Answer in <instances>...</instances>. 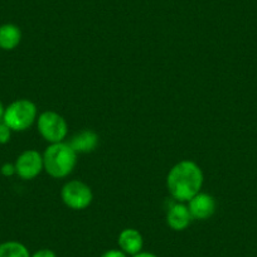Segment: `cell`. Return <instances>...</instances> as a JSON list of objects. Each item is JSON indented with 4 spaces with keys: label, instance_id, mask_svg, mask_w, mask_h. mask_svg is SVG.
Here are the masks:
<instances>
[{
    "label": "cell",
    "instance_id": "5",
    "mask_svg": "<svg viewBox=\"0 0 257 257\" xmlns=\"http://www.w3.org/2000/svg\"><path fill=\"white\" fill-rule=\"evenodd\" d=\"M62 201L68 208L82 211L90 207L93 199V193L86 183L81 180H71L66 183L61 192Z\"/></svg>",
    "mask_w": 257,
    "mask_h": 257
},
{
    "label": "cell",
    "instance_id": "3",
    "mask_svg": "<svg viewBox=\"0 0 257 257\" xmlns=\"http://www.w3.org/2000/svg\"><path fill=\"white\" fill-rule=\"evenodd\" d=\"M37 118V107L29 100H17L6 108L3 122L12 132H24Z\"/></svg>",
    "mask_w": 257,
    "mask_h": 257
},
{
    "label": "cell",
    "instance_id": "7",
    "mask_svg": "<svg viewBox=\"0 0 257 257\" xmlns=\"http://www.w3.org/2000/svg\"><path fill=\"white\" fill-rule=\"evenodd\" d=\"M188 209L193 218L204 221L211 218L216 212V201L209 194L199 192L188 202Z\"/></svg>",
    "mask_w": 257,
    "mask_h": 257
},
{
    "label": "cell",
    "instance_id": "8",
    "mask_svg": "<svg viewBox=\"0 0 257 257\" xmlns=\"http://www.w3.org/2000/svg\"><path fill=\"white\" fill-rule=\"evenodd\" d=\"M117 242L121 251L125 252L126 254H132V256L142 252L143 246H144L142 233L134 228H126L121 231V233L118 234Z\"/></svg>",
    "mask_w": 257,
    "mask_h": 257
},
{
    "label": "cell",
    "instance_id": "18",
    "mask_svg": "<svg viewBox=\"0 0 257 257\" xmlns=\"http://www.w3.org/2000/svg\"><path fill=\"white\" fill-rule=\"evenodd\" d=\"M4 112H6V108H4L3 103L0 102V122H2V120H3V117H4Z\"/></svg>",
    "mask_w": 257,
    "mask_h": 257
},
{
    "label": "cell",
    "instance_id": "16",
    "mask_svg": "<svg viewBox=\"0 0 257 257\" xmlns=\"http://www.w3.org/2000/svg\"><path fill=\"white\" fill-rule=\"evenodd\" d=\"M101 257H127V254L121 249H108Z\"/></svg>",
    "mask_w": 257,
    "mask_h": 257
},
{
    "label": "cell",
    "instance_id": "14",
    "mask_svg": "<svg viewBox=\"0 0 257 257\" xmlns=\"http://www.w3.org/2000/svg\"><path fill=\"white\" fill-rule=\"evenodd\" d=\"M14 173H17L16 165L11 164V163H7V164H4L2 167V174L6 175V177H12Z\"/></svg>",
    "mask_w": 257,
    "mask_h": 257
},
{
    "label": "cell",
    "instance_id": "11",
    "mask_svg": "<svg viewBox=\"0 0 257 257\" xmlns=\"http://www.w3.org/2000/svg\"><path fill=\"white\" fill-rule=\"evenodd\" d=\"M22 41V32L14 24L0 26V48L4 51H12L17 48Z\"/></svg>",
    "mask_w": 257,
    "mask_h": 257
},
{
    "label": "cell",
    "instance_id": "6",
    "mask_svg": "<svg viewBox=\"0 0 257 257\" xmlns=\"http://www.w3.org/2000/svg\"><path fill=\"white\" fill-rule=\"evenodd\" d=\"M42 169H44L43 155L39 154L37 150H27L17 159L16 170L22 179H34L41 174Z\"/></svg>",
    "mask_w": 257,
    "mask_h": 257
},
{
    "label": "cell",
    "instance_id": "9",
    "mask_svg": "<svg viewBox=\"0 0 257 257\" xmlns=\"http://www.w3.org/2000/svg\"><path fill=\"white\" fill-rule=\"evenodd\" d=\"M193 217L184 204H173L167 213V223L174 231H184L192 222Z\"/></svg>",
    "mask_w": 257,
    "mask_h": 257
},
{
    "label": "cell",
    "instance_id": "12",
    "mask_svg": "<svg viewBox=\"0 0 257 257\" xmlns=\"http://www.w3.org/2000/svg\"><path fill=\"white\" fill-rule=\"evenodd\" d=\"M0 257H31V253L21 242L8 241L0 244Z\"/></svg>",
    "mask_w": 257,
    "mask_h": 257
},
{
    "label": "cell",
    "instance_id": "15",
    "mask_svg": "<svg viewBox=\"0 0 257 257\" xmlns=\"http://www.w3.org/2000/svg\"><path fill=\"white\" fill-rule=\"evenodd\" d=\"M31 257H57V254L54 253L52 249L43 248V249H39V251L34 252Z\"/></svg>",
    "mask_w": 257,
    "mask_h": 257
},
{
    "label": "cell",
    "instance_id": "4",
    "mask_svg": "<svg viewBox=\"0 0 257 257\" xmlns=\"http://www.w3.org/2000/svg\"><path fill=\"white\" fill-rule=\"evenodd\" d=\"M38 130L44 140L51 144L62 143L68 133V125L62 115L54 111H44L38 117Z\"/></svg>",
    "mask_w": 257,
    "mask_h": 257
},
{
    "label": "cell",
    "instance_id": "10",
    "mask_svg": "<svg viewBox=\"0 0 257 257\" xmlns=\"http://www.w3.org/2000/svg\"><path fill=\"white\" fill-rule=\"evenodd\" d=\"M98 145V137L92 130H82L78 134L71 139L70 147L75 150L76 153L86 154L91 153L97 148Z\"/></svg>",
    "mask_w": 257,
    "mask_h": 257
},
{
    "label": "cell",
    "instance_id": "13",
    "mask_svg": "<svg viewBox=\"0 0 257 257\" xmlns=\"http://www.w3.org/2000/svg\"><path fill=\"white\" fill-rule=\"evenodd\" d=\"M12 130L8 125L4 122H0V144H7L11 140Z\"/></svg>",
    "mask_w": 257,
    "mask_h": 257
},
{
    "label": "cell",
    "instance_id": "1",
    "mask_svg": "<svg viewBox=\"0 0 257 257\" xmlns=\"http://www.w3.org/2000/svg\"><path fill=\"white\" fill-rule=\"evenodd\" d=\"M203 179V172L197 163L182 160L168 173L167 187L175 201L189 202L201 192Z\"/></svg>",
    "mask_w": 257,
    "mask_h": 257
},
{
    "label": "cell",
    "instance_id": "17",
    "mask_svg": "<svg viewBox=\"0 0 257 257\" xmlns=\"http://www.w3.org/2000/svg\"><path fill=\"white\" fill-rule=\"evenodd\" d=\"M133 257H158V256H155V254L152 253V252H139V253L134 254Z\"/></svg>",
    "mask_w": 257,
    "mask_h": 257
},
{
    "label": "cell",
    "instance_id": "2",
    "mask_svg": "<svg viewBox=\"0 0 257 257\" xmlns=\"http://www.w3.org/2000/svg\"><path fill=\"white\" fill-rule=\"evenodd\" d=\"M77 164V153L67 143L51 144L43 154L44 170L52 178H66Z\"/></svg>",
    "mask_w": 257,
    "mask_h": 257
}]
</instances>
